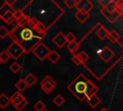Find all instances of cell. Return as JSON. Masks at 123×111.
Returning <instances> with one entry per match:
<instances>
[{
    "instance_id": "6da1fadb",
    "label": "cell",
    "mask_w": 123,
    "mask_h": 111,
    "mask_svg": "<svg viewBox=\"0 0 123 111\" xmlns=\"http://www.w3.org/2000/svg\"><path fill=\"white\" fill-rule=\"evenodd\" d=\"M16 25L10 31L9 37L12 42L18 43L25 53H29L33 48L41 42L45 35H42L36 31L28 22V17L23 16L19 20L15 21Z\"/></svg>"
},
{
    "instance_id": "7a4b0ae2",
    "label": "cell",
    "mask_w": 123,
    "mask_h": 111,
    "mask_svg": "<svg viewBox=\"0 0 123 111\" xmlns=\"http://www.w3.org/2000/svg\"><path fill=\"white\" fill-rule=\"evenodd\" d=\"M67 90L79 101H84L90 96L95 95L98 91V87L84 74L80 73L69 85H67Z\"/></svg>"
},
{
    "instance_id": "3957f363",
    "label": "cell",
    "mask_w": 123,
    "mask_h": 111,
    "mask_svg": "<svg viewBox=\"0 0 123 111\" xmlns=\"http://www.w3.org/2000/svg\"><path fill=\"white\" fill-rule=\"evenodd\" d=\"M50 48L45 44V43H43L42 42H40L39 43H37L34 48H33V50H32V52H33V54L38 59V60H40V61H43L44 59H46L47 58V56H48V54L50 53Z\"/></svg>"
},
{
    "instance_id": "277c9868",
    "label": "cell",
    "mask_w": 123,
    "mask_h": 111,
    "mask_svg": "<svg viewBox=\"0 0 123 111\" xmlns=\"http://www.w3.org/2000/svg\"><path fill=\"white\" fill-rule=\"evenodd\" d=\"M57 82L54 80V78L50 75H46L41 81H40V89L45 94H50L56 87Z\"/></svg>"
},
{
    "instance_id": "5b68a950",
    "label": "cell",
    "mask_w": 123,
    "mask_h": 111,
    "mask_svg": "<svg viewBox=\"0 0 123 111\" xmlns=\"http://www.w3.org/2000/svg\"><path fill=\"white\" fill-rule=\"evenodd\" d=\"M6 50L8 51V53L10 54V56L12 57L14 60H17V59L20 58L23 54H25L23 48H22L18 43L14 42H12L8 46V48H7Z\"/></svg>"
},
{
    "instance_id": "8992f818",
    "label": "cell",
    "mask_w": 123,
    "mask_h": 111,
    "mask_svg": "<svg viewBox=\"0 0 123 111\" xmlns=\"http://www.w3.org/2000/svg\"><path fill=\"white\" fill-rule=\"evenodd\" d=\"M98 55H99V57L101 58V60H102L103 62L108 63V62H110L111 59L114 56V53H113V51H112L109 46L106 45V46H104L103 48H101V49L99 50Z\"/></svg>"
},
{
    "instance_id": "52a82bcc",
    "label": "cell",
    "mask_w": 123,
    "mask_h": 111,
    "mask_svg": "<svg viewBox=\"0 0 123 111\" xmlns=\"http://www.w3.org/2000/svg\"><path fill=\"white\" fill-rule=\"evenodd\" d=\"M76 8H77V11H82L86 14H89V12L94 8V5L89 0H80V1H77Z\"/></svg>"
},
{
    "instance_id": "ba28073f",
    "label": "cell",
    "mask_w": 123,
    "mask_h": 111,
    "mask_svg": "<svg viewBox=\"0 0 123 111\" xmlns=\"http://www.w3.org/2000/svg\"><path fill=\"white\" fill-rule=\"evenodd\" d=\"M100 14H101L106 19H108V21H109L110 23H113V22H114L115 20H117V18L119 17V14H118L116 12L108 11L106 8H101Z\"/></svg>"
},
{
    "instance_id": "9c48e42d",
    "label": "cell",
    "mask_w": 123,
    "mask_h": 111,
    "mask_svg": "<svg viewBox=\"0 0 123 111\" xmlns=\"http://www.w3.org/2000/svg\"><path fill=\"white\" fill-rule=\"evenodd\" d=\"M52 42L58 46L59 48H62L67 42H66V40H65V35L62 33V32H58L56 34V36L52 39Z\"/></svg>"
},
{
    "instance_id": "30bf717a",
    "label": "cell",
    "mask_w": 123,
    "mask_h": 111,
    "mask_svg": "<svg viewBox=\"0 0 123 111\" xmlns=\"http://www.w3.org/2000/svg\"><path fill=\"white\" fill-rule=\"evenodd\" d=\"M24 99H25L24 96H23L21 93L16 92V93H14V94L10 97V103H12V104L14 106V108H15V107H16L19 103H21Z\"/></svg>"
},
{
    "instance_id": "8fae6325",
    "label": "cell",
    "mask_w": 123,
    "mask_h": 111,
    "mask_svg": "<svg viewBox=\"0 0 123 111\" xmlns=\"http://www.w3.org/2000/svg\"><path fill=\"white\" fill-rule=\"evenodd\" d=\"M86 101L87 102V104H88L90 107L95 108L102 100H101V98L95 94V95H92V96H90L89 97H87V98L86 99Z\"/></svg>"
},
{
    "instance_id": "7c38bea8",
    "label": "cell",
    "mask_w": 123,
    "mask_h": 111,
    "mask_svg": "<svg viewBox=\"0 0 123 111\" xmlns=\"http://www.w3.org/2000/svg\"><path fill=\"white\" fill-rule=\"evenodd\" d=\"M74 15H75V18L81 23H85L89 18V14H86V13L82 12V11H77L74 14Z\"/></svg>"
},
{
    "instance_id": "4fadbf2b",
    "label": "cell",
    "mask_w": 123,
    "mask_h": 111,
    "mask_svg": "<svg viewBox=\"0 0 123 111\" xmlns=\"http://www.w3.org/2000/svg\"><path fill=\"white\" fill-rule=\"evenodd\" d=\"M23 80H24V82L26 83L27 87H31V86H33V85L36 84V82L37 81V76H36L35 74H33V73H28V74L23 78Z\"/></svg>"
},
{
    "instance_id": "5bb4252c",
    "label": "cell",
    "mask_w": 123,
    "mask_h": 111,
    "mask_svg": "<svg viewBox=\"0 0 123 111\" xmlns=\"http://www.w3.org/2000/svg\"><path fill=\"white\" fill-rule=\"evenodd\" d=\"M108 30L103 26V25H100V27L96 30V36L100 39V40H105L108 36Z\"/></svg>"
},
{
    "instance_id": "9a60e30c",
    "label": "cell",
    "mask_w": 123,
    "mask_h": 111,
    "mask_svg": "<svg viewBox=\"0 0 123 111\" xmlns=\"http://www.w3.org/2000/svg\"><path fill=\"white\" fill-rule=\"evenodd\" d=\"M0 19H2L4 21V23H6V24H11L12 21L14 20L13 19V12L12 11H10V12L6 13L5 14H3L0 17Z\"/></svg>"
},
{
    "instance_id": "2e32d148",
    "label": "cell",
    "mask_w": 123,
    "mask_h": 111,
    "mask_svg": "<svg viewBox=\"0 0 123 111\" xmlns=\"http://www.w3.org/2000/svg\"><path fill=\"white\" fill-rule=\"evenodd\" d=\"M107 38H108L111 42H118V40L120 39V35H119V33H117L115 30H111V31L108 32Z\"/></svg>"
},
{
    "instance_id": "e0dca14e",
    "label": "cell",
    "mask_w": 123,
    "mask_h": 111,
    "mask_svg": "<svg viewBox=\"0 0 123 111\" xmlns=\"http://www.w3.org/2000/svg\"><path fill=\"white\" fill-rule=\"evenodd\" d=\"M60 58H61L60 54H59L57 51H55V50H51L50 53H49L48 56H47V59H48L52 64H56V63L60 60Z\"/></svg>"
},
{
    "instance_id": "ac0fdd59",
    "label": "cell",
    "mask_w": 123,
    "mask_h": 111,
    "mask_svg": "<svg viewBox=\"0 0 123 111\" xmlns=\"http://www.w3.org/2000/svg\"><path fill=\"white\" fill-rule=\"evenodd\" d=\"M10 104V97L6 94L0 95V108L5 109Z\"/></svg>"
},
{
    "instance_id": "d6986e66",
    "label": "cell",
    "mask_w": 123,
    "mask_h": 111,
    "mask_svg": "<svg viewBox=\"0 0 123 111\" xmlns=\"http://www.w3.org/2000/svg\"><path fill=\"white\" fill-rule=\"evenodd\" d=\"M74 56L81 62L82 65H84V64L89 59L88 54H87L86 52H85V51H82V52H80V53H78V54H74Z\"/></svg>"
},
{
    "instance_id": "ffe728a7",
    "label": "cell",
    "mask_w": 123,
    "mask_h": 111,
    "mask_svg": "<svg viewBox=\"0 0 123 111\" xmlns=\"http://www.w3.org/2000/svg\"><path fill=\"white\" fill-rule=\"evenodd\" d=\"M10 11H12V7L10 6V4L7 2V0L6 1H4V3L0 6V17L3 15V14H5L6 13H8V12H10Z\"/></svg>"
},
{
    "instance_id": "44dd1931",
    "label": "cell",
    "mask_w": 123,
    "mask_h": 111,
    "mask_svg": "<svg viewBox=\"0 0 123 111\" xmlns=\"http://www.w3.org/2000/svg\"><path fill=\"white\" fill-rule=\"evenodd\" d=\"M14 86H15V88H16L17 92H19V93H21V92L25 91V90H26V88H27V85H26V83L24 82L23 78L19 79V80L15 83V85H14Z\"/></svg>"
},
{
    "instance_id": "7402d4cb",
    "label": "cell",
    "mask_w": 123,
    "mask_h": 111,
    "mask_svg": "<svg viewBox=\"0 0 123 111\" xmlns=\"http://www.w3.org/2000/svg\"><path fill=\"white\" fill-rule=\"evenodd\" d=\"M79 47H80V43L77 42L76 41L73 42L68 43V45H67V49H68L72 54H75V52L79 49Z\"/></svg>"
},
{
    "instance_id": "603a6c76",
    "label": "cell",
    "mask_w": 123,
    "mask_h": 111,
    "mask_svg": "<svg viewBox=\"0 0 123 111\" xmlns=\"http://www.w3.org/2000/svg\"><path fill=\"white\" fill-rule=\"evenodd\" d=\"M53 102H54L57 106H62V105L65 102V99H64V97H63L62 95H57V96L53 98Z\"/></svg>"
},
{
    "instance_id": "cb8c5ba5",
    "label": "cell",
    "mask_w": 123,
    "mask_h": 111,
    "mask_svg": "<svg viewBox=\"0 0 123 111\" xmlns=\"http://www.w3.org/2000/svg\"><path fill=\"white\" fill-rule=\"evenodd\" d=\"M34 108H35L37 111H44V110H46V109H45V108H46V105H45V103H44L43 101L37 100V101L34 104Z\"/></svg>"
},
{
    "instance_id": "d4e9b609",
    "label": "cell",
    "mask_w": 123,
    "mask_h": 111,
    "mask_svg": "<svg viewBox=\"0 0 123 111\" xmlns=\"http://www.w3.org/2000/svg\"><path fill=\"white\" fill-rule=\"evenodd\" d=\"M10 58H11V56H10V54L8 53V51H7L6 49H4V50H2V51L0 52V59H1V62H2V63L8 62Z\"/></svg>"
},
{
    "instance_id": "484cf974",
    "label": "cell",
    "mask_w": 123,
    "mask_h": 111,
    "mask_svg": "<svg viewBox=\"0 0 123 111\" xmlns=\"http://www.w3.org/2000/svg\"><path fill=\"white\" fill-rule=\"evenodd\" d=\"M9 68H10L11 71L13 72V73H17V72H19V70L21 69V67H20V65H19L17 62H13L12 65H10Z\"/></svg>"
},
{
    "instance_id": "4316f807",
    "label": "cell",
    "mask_w": 123,
    "mask_h": 111,
    "mask_svg": "<svg viewBox=\"0 0 123 111\" xmlns=\"http://www.w3.org/2000/svg\"><path fill=\"white\" fill-rule=\"evenodd\" d=\"M10 35V30H8L5 26H0V39L3 40L6 37H9Z\"/></svg>"
},
{
    "instance_id": "83f0119b",
    "label": "cell",
    "mask_w": 123,
    "mask_h": 111,
    "mask_svg": "<svg viewBox=\"0 0 123 111\" xmlns=\"http://www.w3.org/2000/svg\"><path fill=\"white\" fill-rule=\"evenodd\" d=\"M65 40H66V42H67V43H70V42H75L76 37H75V35H74L72 32H68V33L65 35Z\"/></svg>"
},
{
    "instance_id": "f1b7e54d",
    "label": "cell",
    "mask_w": 123,
    "mask_h": 111,
    "mask_svg": "<svg viewBox=\"0 0 123 111\" xmlns=\"http://www.w3.org/2000/svg\"><path fill=\"white\" fill-rule=\"evenodd\" d=\"M64 5H65L67 8H69V9H73V8L76 7L77 1H76V0H65V1H64Z\"/></svg>"
},
{
    "instance_id": "f546056e",
    "label": "cell",
    "mask_w": 123,
    "mask_h": 111,
    "mask_svg": "<svg viewBox=\"0 0 123 111\" xmlns=\"http://www.w3.org/2000/svg\"><path fill=\"white\" fill-rule=\"evenodd\" d=\"M23 16H24L23 12H20V11H14V12H13V19H14L15 21L19 20V19L22 18Z\"/></svg>"
},
{
    "instance_id": "4dcf8cb0",
    "label": "cell",
    "mask_w": 123,
    "mask_h": 111,
    "mask_svg": "<svg viewBox=\"0 0 123 111\" xmlns=\"http://www.w3.org/2000/svg\"><path fill=\"white\" fill-rule=\"evenodd\" d=\"M27 104H28V101H27V99L25 98V99H24V100H23L21 103H19V104H18V105L15 107V109H16L17 111H20V110H22V109H23V108H24V107H25Z\"/></svg>"
},
{
    "instance_id": "1f68e13d",
    "label": "cell",
    "mask_w": 123,
    "mask_h": 111,
    "mask_svg": "<svg viewBox=\"0 0 123 111\" xmlns=\"http://www.w3.org/2000/svg\"><path fill=\"white\" fill-rule=\"evenodd\" d=\"M110 2H111V1H98V4L101 5L102 8H106V7L110 4Z\"/></svg>"
},
{
    "instance_id": "d6a6232c",
    "label": "cell",
    "mask_w": 123,
    "mask_h": 111,
    "mask_svg": "<svg viewBox=\"0 0 123 111\" xmlns=\"http://www.w3.org/2000/svg\"><path fill=\"white\" fill-rule=\"evenodd\" d=\"M72 61H73V62H74V64H75V65H77V66H81V65H82V64H81V62H80V61H79V60H78L74 55H73V57H72Z\"/></svg>"
},
{
    "instance_id": "836d02e7",
    "label": "cell",
    "mask_w": 123,
    "mask_h": 111,
    "mask_svg": "<svg viewBox=\"0 0 123 111\" xmlns=\"http://www.w3.org/2000/svg\"><path fill=\"white\" fill-rule=\"evenodd\" d=\"M100 111H109V110H108L107 108H105V107H103V108H101V109H100Z\"/></svg>"
},
{
    "instance_id": "e575fe53",
    "label": "cell",
    "mask_w": 123,
    "mask_h": 111,
    "mask_svg": "<svg viewBox=\"0 0 123 111\" xmlns=\"http://www.w3.org/2000/svg\"><path fill=\"white\" fill-rule=\"evenodd\" d=\"M1 64H2V62H1V59H0V65H1Z\"/></svg>"
},
{
    "instance_id": "d590c367",
    "label": "cell",
    "mask_w": 123,
    "mask_h": 111,
    "mask_svg": "<svg viewBox=\"0 0 123 111\" xmlns=\"http://www.w3.org/2000/svg\"><path fill=\"white\" fill-rule=\"evenodd\" d=\"M44 111H47V110H44Z\"/></svg>"
}]
</instances>
